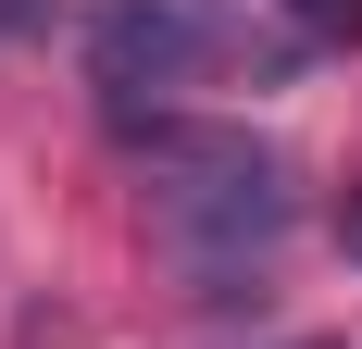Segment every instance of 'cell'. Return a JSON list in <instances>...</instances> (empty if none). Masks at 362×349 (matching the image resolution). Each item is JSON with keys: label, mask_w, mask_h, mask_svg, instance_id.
<instances>
[{"label": "cell", "mask_w": 362, "mask_h": 349, "mask_svg": "<svg viewBox=\"0 0 362 349\" xmlns=\"http://www.w3.org/2000/svg\"><path fill=\"white\" fill-rule=\"evenodd\" d=\"M150 138V162H163V237L187 249V275L213 287H238V275H262L275 262V237L300 225V187H288V162L275 150H250V138H187V125H138Z\"/></svg>", "instance_id": "obj_1"}, {"label": "cell", "mask_w": 362, "mask_h": 349, "mask_svg": "<svg viewBox=\"0 0 362 349\" xmlns=\"http://www.w3.org/2000/svg\"><path fill=\"white\" fill-rule=\"evenodd\" d=\"M213 37H225V13L213 0H100L88 13V75H100L112 100H163V88H187V75L213 63Z\"/></svg>", "instance_id": "obj_2"}, {"label": "cell", "mask_w": 362, "mask_h": 349, "mask_svg": "<svg viewBox=\"0 0 362 349\" xmlns=\"http://www.w3.org/2000/svg\"><path fill=\"white\" fill-rule=\"evenodd\" d=\"M300 25V50H362V0H275Z\"/></svg>", "instance_id": "obj_3"}, {"label": "cell", "mask_w": 362, "mask_h": 349, "mask_svg": "<svg viewBox=\"0 0 362 349\" xmlns=\"http://www.w3.org/2000/svg\"><path fill=\"white\" fill-rule=\"evenodd\" d=\"M25 13H37V0H0V25H25Z\"/></svg>", "instance_id": "obj_4"}, {"label": "cell", "mask_w": 362, "mask_h": 349, "mask_svg": "<svg viewBox=\"0 0 362 349\" xmlns=\"http://www.w3.org/2000/svg\"><path fill=\"white\" fill-rule=\"evenodd\" d=\"M350 249H362V200H350Z\"/></svg>", "instance_id": "obj_5"}]
</instances>
